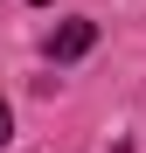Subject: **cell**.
I'll list each match as a JSON object with an SVG mask.
<instances>
[{
	"label": "cell",
	"mask_w": 146,
	"mask_h": 153,
	"mask_svg": "<svg viewBox=\"0 0 146 153\" xmlns=\"http://www.w3.org/2000/svg\"><path fill=\"white\" fill-rule=\"evenodd\" d=\"M90 42H97V21H63L49 35V63H77V56H90Z\"/></svg>",
	"instance_id": "obj_1"
},
{
	"label": "cell",
	"mask_w": 146,
	"mask_h": 153,
	"mask_svg": "<svg viewBox=\"0 0 146 153\" xmlns=\"http://www.w3.org/2000/svg\"><path fill=\"white\" fill-rule=\"evenodd\" d=\"M35 7H42V0H35Z\"/></svg>",
	"instance_id": "obj_3"
},
{
	"label": "cell",
	"mask_w": 146,
	"mask_h": 153,
	"mask_svg": "<svg viewBox=\"0 0 146 153\" xmlns=\"http://www.w3.org/2000/svg\"><path fill=\"white\" fill-rule=\"evenodd\" d=\"M7 125H14V118H7V97H0V146H7Z\"/></svg>",
	"instance_id": "obj_2"
}]
</instances>
